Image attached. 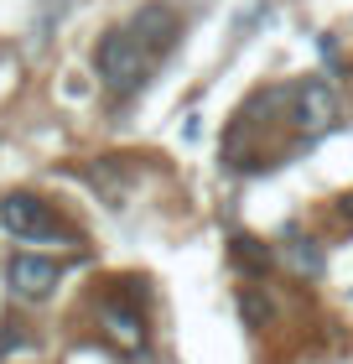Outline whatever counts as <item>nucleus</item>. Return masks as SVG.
I'll use <instances>...</instances> for the list:
<instances>
[{
    "mask_svg": "<svg viewBox=\"0 0 353 364\" xmlns=\"http://www.w3.org/2000/svg\"><path fill=\"white\" fill-rule=\"evenodd\" d=\"M94 73L104 78V89L114 94H130L146 78V47L136 31H109L104 42L94 47Z\"/></svg>",
    "mask_w": 353,
    "mask_h": 364,
    "instance_id": "nucleus-1",
    "label": "nucleus"
},
{
    "mask_svg": "<svg viewBox=\"0 0 353 364\" xmlns=\"http://www.w3.org/2000/svg\"><path fill=\"white\" fill-rule=\"evenodd\" d=\"M0 224H6L16 240H58L63 235L53 208H47L42 198H31V193H6L0 198Z\"/></svg>",
    "mask_w": 353,
    "mask_h": 364,
    "instance_id": "nucleus-2",
    "label": "nucleus"
},
{
    "mask_svg": "<svg viewBox=\"0 0 353 364\" xmlns=\"http://www.w3.org/2000/svg\"><path fill=\"white\" fill-rule=\"evenodd\" d=\"M291 120H296V130H307V136H322V130L338 125V94H332L327 78H307V84H296Z\"/></svg>",
    "mask_w": 353,
    "mask_h": 364,
    "instance_id": "nucleus-3",
    "label": "nucleus"
},
{
    "mask_svg": "<svg viewBox=\"0 0 353 364\" xmlns=\"http://www.w3.org/2000/svg\"><path fill=\"white\" fill-rule=\"evenodd\" d=\"M6 281H11V291H16V296H26V302H47V296L58 291L63 271H58V260L16 255V260H11V271H6Z\"/></svg>",
    "mask_w": 353,
    "mask_h": 364,
    "instance_id": "nucleus-4",
    "label": "nucleus"
},
{
    "mask_svg": "<svg viewBox=\"0 0 353 364\" xmlns=\"http://www.w3.org/2000/svg\"><path fill=\"white\" fill-rule=\"evenodd\" d=\"M130 31L141 37L146 53H166V47L177 42V16H172V6H141Z\"/></svg>",
    "mask_w": 353,
    "mask_h": 364,
    "instance_id": "nucleus-5",
    "label": "nucleus"
},
{
    "mask_svg": "<svg viewBox=\"0 0 353 364\" xmlns=\"http://www.w3.org/2000/svg\"><path fill=\"white\" fill-rule=\"evenodd\" d=\"M104 318H109V333L120 338V343H141V318H136V312H125V307H109Z\"/></svg>",
    "mask_w": 353,
    "mask_h": 364,
    "instance_id": "nucleus-6",
    "label": "nucleus"
},
{
    "mask_svg": "<svg viewBox=\"0 0 353 364\" xmlns=\"http://www.w3.org/2000/svg\"><path fill=\"white\" fill-rule=\"evenodd\" d=\"M296 266H307V271H322V255H317V250H296Z\"/></svg>",
    "mask_w": 353,
    "mask_h": 364,
    "instance_id": "nucleus-7",
    "label": "nucleus"
}]
</instances>
